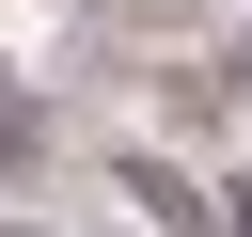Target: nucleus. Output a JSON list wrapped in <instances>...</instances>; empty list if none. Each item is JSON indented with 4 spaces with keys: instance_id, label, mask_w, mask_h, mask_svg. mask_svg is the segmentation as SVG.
I'll list each match as a JSON object with an SVG mask.
<instances>
[{
    "instance_id": "f257e3e1",
    "label": "nucleus",
    "mask_w": 252,
    "mask_h": 237,
    "mask_svg": "<svg viewBox=\"0 0 252 237\" xmlns=\"http://www.w3.org/2000/svg\"><path fill=\"white\" fill-rule=\"evenodd\" d=\"M32 158H47V111H32V95H0V174H32Z\"/></svg>"
},
{
    "instance_id": "f03ea898",
    "label": "nucleus",
    "mask_w": 252,
    "mask_h": 237,
    "mask_svg": "<svg viewBox=\"0 0 252 237\" xmlns=\"http://www.w3.org/2000/svg\"><path fill=\"white\" fill-rule=\"evenodd\" d=\"M220 237H252V174H236V205H220Z\"/></svg>"
}]
</instances>
